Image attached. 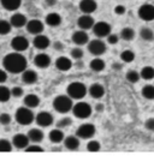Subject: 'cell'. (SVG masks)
Returning <instances> with one entry per match:
<instances>
[{"label": "cell", "mask_w": 154, "mask_h": 156, "mask_svg": "<svg viewBox=\"0 0 154 156\" xmlns=\"http://www.w3.org/2000/svg\"><path fill=\"white\" fill-rule=\"evenodd\" d=\"M27 59L24 55L20 54V52H12L5 55L2 59V66L4 69L10 73H22L27 69Z\"/></svg>", "instance_id": "1"}, {"label": "cell", "mask_w": 154, "mask_h": 156, "mask_svg": "<svg viewBox=\"0 0 154 156\" xmlns=\"http://www.w3.org/2000/svg\"><path fill=\"white\" fill-rule=\"evenodd\" d=\"M88 93L87 87L82 82H72L66 88V94L72 100H81Z\"/></svg>", "instance_id": "2"}, {"label": "cell", "mask_w": 154, "mask_h": 156, "mask_svg": "<svg viewBox=\"0 0 154 156\" xmlns=\"http://www.w3.org/2000/svg\"><path fill=\"white\" fill-rule=\"evenodd\" d=\"M53 107L59 113H66L72 109V98L69 95H58L53 100Z\"/></svg>", "instance_id": "3"}, {"label": "cell", "mask_w": 154, "mask_h": 156, "mask_svg": "<svg viewBox=\"0 0 154 156\" xmlns=\"http://www.w3.org/2000/svg\"><path fill=\"white\" fill-rule=\"evenodd\" d=\"M16 120L19 125H30L33 121H34V113L31 112V108L27 107V106H23V107H19L18 109L16 111Z\"/></svg>", "instance_id": "4"}, {"label": "cell", "mask_w": 154, "mask_h": 156, "mask_svg": "<svg viewBox=\"0 0 154 156\" xmlns=\"http://www.w3.org/2000/svg\"><path fill=\"white\" fill-rule=\"evenodd\" d=\"M72 113L78 119H87L92 114V107L87 102H77L72 107Z\"/></svg>", "instance_id": "5"}, {"label": "cell", "mask_w": 154, "mask_h": 156, "mask_svg": "<svg viewBox=\"0 0 154 156\" xmlns=\"http://www.w3.org/2000/svg\"><path fill=\"white\" fill-rule=\"evenodd\" d=\"M107 47H106V43L102 41L101 39H95L92 40L88 42V51L93 54V55H102L105 52H106Z\"/></svg>", "instance_id": "6"}, {"label": "cell", "mask_w": 154, "mask_h": 156, "mask_svg": "<svg viewBox=\"0 0 154 156\" xmlns=\"http://www.w3.org/2000/svg\"><path fill=\"white\" fill-rule=\"evenodd\" d=\"M96 129L93 124H82L78 126L76 131V136H78L82 139H89L95 135Z\"/></svg>", "instance_id": "7"}, {"label": "cell", "mask_w": 154, "mask_h": 156, "mask_svg": "<svg viewBox=\"0 0 154 156\" xmlns=\"http://www.w3.org/2000/svg\"><path fill=\"white\" fill-rule=\"evenodd\" d=\"M93 31L99 39L107 37L111 34V25L107 22H96L93 27Z\"/></svg>", "instance_id": "8"}, {"label": "cell", "mask_w": 154, "mask_h": 156, "mask_svg": "<svg viewBox=\"0 0 154 156\" xmlns=\"http://www.w3.org/2000/svg\"><path fill=\"white\" fill-rule=\"evenodd\" d=\"M138 17L145 22L154 20V5L145 4L138 9Z\"/></svg>", "instance_id": "9"}, {"label": "cell", "mask_w": 154, "mask_h": 156, "mask_svg": "<svg viewBox=\"0 0 154 156\" xmlns=\"http://www.w3.org/2000/svg\"><path fill=\"white\" fill-rule=\"evenodd\" d=\"M11 47L13 51L16 52H23L27 51L29 47V41L27 37L19 35V36H15L13 39L11 40Z\"/></svg>", "instance_id": "10"}, {"label": "cell", "mask_w": 154, "mask_h": 156, "mask_svg": "<svg viewBox=\"0 0 154 156\" xmlns=\"http://www.w3.org/2000/svg\"><path fill=\"white\" fill-rule=\"evenodd\" d=\"M35 121L40 127H48L53 124V115L50 112H40L35 118Z\"/></svg>", "instance_id": "11"}, {"label": "cell", "mask_w": 154, "mask_h": 156, "mask_svg": "<svg viewBox=\"0 0 154 156\" xmlns=\"http://www.w3.org/2000/svg\"><path fill=\"white\" fill-rule=\"evenodd\" d=\"M27 30L29 34H33V35H38L43 31V23L41 20H28L27 25H25Z\"/></svg>", "instance_id": "12"}, {"label": "cell", "mask_w": 154, "mask_h": 156, "mask_svg": "<svg viewBox=\"0 0 154 156\" xmlns=\"http://www.w3.org/2000/svg\"><path fill=\"white\" fill-rule=\"evenodd\" d=\"M30 143V139L28 135H23V133H17L12 137V144L15 148L17 149H25Z\"/></svg>", "instance_id": "13"}, {"label": "cell", "mask_w": 154, "mask_h": 156, "mask_svg": "<svg viewBox=\"0 0 154 156\" xmlns=\"http://www.w3.org/2000/svg\"><path fill=\"white\" fill-rule=\"evenodd\" d=\"M94 24H95V22L93 20V17L87 15V13H84L83 16H81L77 20V25L82 30H89V29H92L94 27Z\"/></svg>", "instance_id": "14"}, {"label": "cell", "mask_w": 154, "mask_h": 156, "mask_svg": "<svg viewBox=\"0 0 154 156\" xmlns=\"http://www.w3.org/2000/svg\"><path fill=\"white\" fill-rule=\"evenodd\" d=\"M78 6H79V10H81L83 13L90 15V13H93V12L96 11L97 4H96L95 0H81Z\"/></svg>", "instance_id": "15"}, {"label": "cell", "mask_w": 154, "mask_h": 156, "mask_svg": "<svg viewBox=\"0 0 154 156\" xmlns=\"http://www.w3.org/2000/svg\"><path fill=\"white\" fill-rule=\"evenodd\" d=\"M72 42L77 46H83V44L89 42V36L86 33V30L79 29V30H77L72 34Z\"/></svg>", "instance_id": "16"}, {"label": "cell", "mask_w": 154, "mask_h": 156, "mask_svg": "<svg viewBox=\"0 0 154 156\" xmlns=\"http://www.w3.org/2000/svg\"><path fill=\"white\" fill-rule=\"evenodd\" d=\"M33 44H34L35 48H38L40 51H43V49H46V48L50 47L51 41H50V39L47 36H45L42 34H38L33 40Z\"/></svg>", "instance_id": "17"}, {"label": "cell", "mask_w": 154, "mask_h": 156, "mask_svg": "<svg viewBox=\"0 0 154 156\" xmlns=\"http://www.w3.org/2000/svg\"><path fill=\"white\" fill-rule=\"evenodd\" d=\"M34 62L38 69H47L51 65V58L46 53H38L34 59Z\"/></svg>", "instance_id": "18"}, {"label": "cell", "mask_w": 154, "mask_h": 156, "mask_svg": "<svg viewBox=\"0 0 154 156\" xmlns=\"http://www.w3.org/2000/svg\"><path fill=\"white\" fill-rule=\"evenodd\" d=\"M88 93H89V95L93 98L99 100V98H101L105 95V88L101 84H99V83H94V84H92L89 87Z\"/></svg>", "instance_id": "19"}, {"label": "cell", "mask_w": 154, "mask_h": 156, "mask_svg": "<svg viewBox=\"0 0 154 156\" xmlns=\"http://www.w3.org/2000/svg\"><path fill=\"white\" fill-rule=\"evenodd\" d=\"M38 79V73L33 70H24L22 72V82L25 84H34Z\"/></svg>", "instance_id": "20"}, {"label": "cell", "mask_w": 154, "mask_h": 156, "mask_svg": "<svg viewBox=\"0 0 154 156\" xmlns=\"http://www.w3.org/2000/svg\"><path fill=\"white\" fill-rule=\"evenodd\" d=\"M56 67H57L59 71H69L71 67H72V61L66 57H59L56 60Z\"/></svg>", "instance_id": "21"}, {"label": "cell", "mask_w": 154, "mask_h": 156, "mask_svg": "<svg viewBox=\"0 0 154 156\" xmlns=\"http://www.w3.org/2000/svg\"><path fill=\"white\" fill-rule=\"evenodd\" d=\"M10 22H11L12 27H15V28L25 27L27 23H28L27 17H25L24 15H22V13H15V15H12L11 18H10Z\"/></svg>", "instance_id": "22"}, {"label": "cell", "mask_w": 154, "mask_h": 156, "mask_svg": "<svg viewBox=\"0 0 154 156\" xmlns=\"http://www.w3.org/2000/svg\"><path fill=\"white\" fill-rule=\"evenodd\" d=\"M64 145L69 150H77L79 147V137L68 136L66 138H64Z\"/></svg>", "instance_id": "23"}, {"label": "cell", "mask_w": 154, "mask_h": 156, "mask_svg": "<svg viewBox=\"0 0 154 156\" xmlns=\"http://www.w3.org/2000/svg\"><path fill=\"white\" fill-rule=\"evenodd\" d=\"M0 4L7 11H16L19 9L22 0H0Z\"/></svg>", "instance_id": "24"}, {"label": "cell", "mask_w": 154, "mask_h": 156, "mask_svg": "<svg viewBox=\"0 0 154 156\" xmlns=\"http://www.w3.org/2000/svg\"><path fill=\"white\" fill-rule=\"evenodd\" d=\"M40 105V98L35 94H28L24 98V106L29 107V108H36Z\"/></svg>", "instance_id": "25"}, {"label": "cell", "mask_w": 154, "mask_h": 156, "mask_svg": "<svg viewBox=\"0 0 154 156\" xmlns=\"http://www.w3.org/2000/svg\"><path fill=\"white\" fill-rule=\"evenodd\" d=\"M46 24L50 27H58L61 23V17L57 12H51L46 16Z\"/></svg>", "instance_id": "26"}, {"label": "cell", "mask_w": 154, "mask_h": 156, "mask_svg": "<svg viewBox=\"0 0 154 156\" xmlns=\"http://www.w3.org/2000/svg\"><path fill=\"white\" fill-rule=\"evenodd\" d=\"M28 137L30 139V142H34V143H38L43 139V132L40 130V129H31L28 131Z\"/></svg>", "instance_id": "27"}, {"label": "cell", "mask_w": 154, "mask_h": 156, "mask_svg": "<svg viewBox=\"0 0 154 156\" xmlns=\"http://www.w3.org/2000/svg\"><path fill=\"white\" fill-rule=\"evenodd\" d=\"M48 138H50V140L52 142V143H60L63 139H64V132L61 131V129H54V130H52L51 132H50V135H48Z\"/></svg>", "instance_id": "28"}, {"label": "cell", "mask_w": 154, "mask_h": 156, "mask_svg": "<svg viewBox=\"0 0 154 156\" xmlns=\"http://www.w3.org/2000/svg\"><path fill=\"white\" fill-rule=\"evenodd\" d=\"M89 66H90V69H92L93 71L100 72V71H104V70H105L106 64H105V61H104L101 58H94L92 61H90Z\"/></svg>", "instance_id": "29"}, {"label": "cell", "mask_w": 154, "mask_h": 156, "mask_svg": "<svg viewBox=\"0 0 154 156\" xmlns=\"http://www.w3.org/2000/svg\"><path fill=\"white\" fill-rule=\"evenodd\" d=\"M141 78H143L145 80H152L154 79V67L152 66H145L141 72H140Z\"/></svg>", "instance_id": "30"}, {"label": "cell", "mask_w": 154, "mask_h": 156, "mask_svg": "<svg viewBox=\"0 0 154 156\" xmlns=\"http://www.w3.org/2000/svg\"><path fill=\"white\" fill-rule=\"evenodd\" d=\"M135 37V30L133 28H123L120 31V39H123L124 41H133Z\"/></svg>", "instance_id": "31"}, {"label": "cell", "mask_w": 154, "mask_h": 156, "mask_svg": "<svg viewBox=\"0 0 154 156\" xmlns=\"http://www.w3.org/2000/svg\"><path fill=\"white\" fill-rule=\"evenodd\" d=\"M142 96L147 100H154V85H145L142 88V91H141Z\"/></svg>", "instance_id": "32"}, {"label": "cell", "mask_w": 154, "mask_h": 156, "mask_svg": "<svg viewBox=\"0 0 154 156\" xmlns=\"http://www.w3.org/2000/svg\"><path fill=\"white\" fill-rule=\"evenodd\" d=\"M140 36L141 39L145 41H153L154 40V31L149 28H142L140 31Z\"/></svg>", "instance_id": "33"}, {"label": "cell", "mask_w": 154, "mask_h": 156, "mask_svg": "<svg viewBox=\"0 0 154 156\" xmlns=\"http://www.w3.org/2000/svg\"><path fill=\"white\" fill-rule=\"evenodd\" d=\"M11 89L5 85H0V102H6L11 98Z\"/></svg>", "instance_id": "34"}, {"label": "cell", "mask_w": 154, "mask_h": 156, "mask_svg": "<svg viewBox=\"0 0 154 156\" xmlns=\"http://www.w3.org/2000/svg\"><path fill=\"white\" fill-rule=\"evenodd\" d=\"M12 24L11 22H7L5 20H0V35H6L11 31Z\"/></svg>", "instance_id": "35"}, {"label": "cell", "mask_w": 154, "mask_h": 156, "mask_svg": "<svg viewBox=\"0 0 154 156\" xmlns=\"http://www.w3.org/2000/svg\"><path fill=\"white\" fill-rule=\"evenodd\" d=\"M120 59L124 62H133L135 59V53L130 49H125L120 53Z\"/></svg>", "instance_id": "36"}, {"label": "cell", "mask_w": 154, "mask_h": 156, "mask_svg": "<svg viewBox=\"0 0 154 156\" xmlns=\"http://www.w3.org/2000/svg\"><path fill=\"white\" fill-rule=\"evenodd\" d=\"M140 77H141L140 73H138L137 71H135V70H129V71L127 72V75H125L127 80L130 82V83H137Z\"/></svg>", "instance_id": "37"}, {"label": "cell", "mask_w": 154, "mask_h": 156, "mask_svg": "<svg viewBox=\"0 0 154 156\" xmlns=\"http://www.w3.org/2000/svg\"><path fill=\"white\" fill-rule=\"evenodd\" d=\"M12 143L7 139H0V153H10L12 150Z\"/></svg>", "instance_id": "38"}, {"label": "cell", "mask_w": 154, "mask_h": 156, "mask_svg": "<svg viewBox=\"0 0 154 156\" xmlns=\"http://www.w3.org/2000/svg\"><path fill=\"white\" fill-rule=\"evenodd\" d=\"M70 55H71V58L75 59V60H81V59L83 58L84 53H83V49H82V48L75 47V48H72V49L70 51Z\"/></svg>", "instance_id": "39"}, {"label": "cell", "mask_w": 154, "mask_h": 156, "mask_svg": "<svg viewBox=\"0 0 154 156\" xmlns=\"http://www.w3.org/2000/svg\"><path fill=\"white\" fill-rule=\"evenodd\" d=\"M71 124H72L71 118L64 117V118H61V119H59V120H58L57 127H59V129H65V127H69Z\"/></svg>", "instance_id": "40"}, {"label": "cell", "mask_w": 154, "mask_h": 156, "mask_svg": "<svg viewBox=\"0 0 154 156\" xmlns=\"http://www.w3.org/2000/svg\"><path fill=\"white\" fill-rule=\"evenodd\" d=\"M100 148H101V145L97 140H90L87 144V150L90 151V153H97L100 150Z\"/></svg>", "instance_id": "41"}, {"label": "cell", "mask_w": 154, "mask_h": 156, "mask_svg": "<svg viewBox=\"0 0 154 156\" xmlns=\"http://www.w3.org/2000/svg\"><path fill=\"white\" fill-rule=\"evenodd\" d=\"M43 151V149L38 145V144H29L27 148H25V153H42Z\"/></svg>", "instance_id": "42"}, {"label": "cell", "mask_w": 154, "mask_h": 156, "mask_svg": "<svg viewBox=\"0 0 154 156\" xmlns=\"http://www.w3.org/2000/svg\"><path fill=\"white\" fill-rule=\"evenodd\" d=\"M12 118L9 113H1L0 114V124L1 125H9L11 122Z\"/></svg>", "instance_id": "43"}, {"label": "cell", "mask_w": 154, "mask_h": 156, "mask_svg": "<svg viewBox=\"0 0 154 156\" xmlns=\"http://www.w3.org/2000/svg\"><path fill=\"white\" fill-rule=\"evenodd\" d=\"M24 93H23V89L20 88V87H13L12 89H11V95L13 96V98H20L22 95H23Z\"/></svg>", "instance_id": "44"}, {"label": "cell", "mask_w": 154, "mask_h": 156, "mask_svg": "<svg viewBox=\"0 0 154 156\" xmlns=\"http://www.w3.org/2000/svg\"><path fill=\"white\" fill-rule=\"evenodd\" d=\"M145 127H146L148 131H154V118H149V119L146 120Z\"/></svg>", "instance_id": "45"}, {"label": "cell", "mask_w": 154, "mask_h": 156, "mask_svg": "<svg viewBox=\"0 0 154 156\" xmlns=\"http://www.w3.org/2000/svg\"><path fill=\"white\" fill-rule=\"evenodd\" d=\"M118 40H119V36L117 34H110L107 36V42L111 43V44H116L118 42Z\"/></svg>", "instance_id": "46"}, {"label": "cell", "mask_w": 154, "mask_h": 156, "mask_svg": "<svg viewBox=\"0 0 154 156\" xmlns=\"http://www.w3.org/2000/svg\"><path fill=\"white\" fill-rule=\"evenodd\" d=\"M115 13L116 15H118V16L124 15V13H125V7H124L123 5H117V6L115 7Z\"/></svg>", "instance_id": "47"}, {"label": "cell", "mask_w": 154, "mask_h": 156, "mask_svg": "<svg viewBox=\"0 0 154 156\" xmlns=\"http://www.w3.org/2000/svg\"><path fill=\"white\" fill-rule=\"evenodd\" d=\"M7 80V71L0 70V83H5Z\"/></svg>", "instance_id": "48"}, {"label": "cell", "mask_w": 154, "mask_h": 156, "mask_svg": "<svg viewBox=\"0 0 154 156\" xmlns=\"http://www.w3.org/2000/svg\"><path fill=\"white\" fill-rule=\"evenodd\" d=\"M53 47H54V49H57V51H63L64 49V44L61 43V42H54L53 43Z\"/></svg>", "instance_id": "49"}, {"label": "cell", "mask_w": 154, "mask_h": 156, "mask_svg": "<svg viewBox=\"0 0 154 156\" xmlns=\"http://www.w3.org/2000/svg\"><path fill=\"white\" fill-rule=\"evenodd\" d=\"M95 109L97 111V112H102L104 109H105V107H104V105L102 103H97L95 107Z\"/></svg>", "instance_id": "50"}, {"label": "cell", "mask_w": 154, "mask_h": 156, "mask_svg": "<svg viewBox=\"0 0 154 156\" xmlns=\"http://www.w3.org/2000/svg\"><path fill=\"white\" fill-rule=\"evenodd\" d=\"M46 4L48 6H54L57 4V0H46Z\"/></svg>", "instance_id": "51"}, {"label": "cell", "mask_w": 154, "mask_h": 156, "mask_svg": "<svg viewBox=\"0 0 154 156\" xmlns=\"http://www.w3.org/2000/svg\"><path fill=\"white\" fill-rule=\"evenodd\" d=\"M113 69H115V70H120V69H122V65L118 64V62H115V64H113Z\"/></svg>", "instance_id": "52"}]
</instances>
